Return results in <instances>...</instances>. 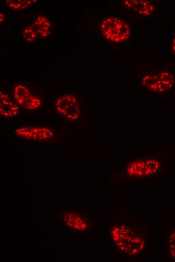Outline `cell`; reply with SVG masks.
<instances>
[{
  "instance_id": "obj_14",
  "label": "cell",
  "mask_w": 175,
  "mask_h": 262,
  "mask_svg": "<svg viewBox=\"0 0 175 262\" xmlns=\"http://www.w3.org/2000/svg\"><path fill=\"white\" fill-rule=\"evenodd\" d=\"M168 246L169 258L175 261V229L169 234Z\"/></svg>"
},
{
  "instance_id": "obj_10",
  "label": "cell",
  "mask_w": 175,
  "mask_h": 262,
  "mask_svg": "<svg viewBox=\"0 0 175 262\" xmlns=\"http://www.w3.org/2000/svg\"><path fill=\"white\" fill-rule=\"evenodd\" d=\"M66 225L79 232H86L89 228L88 220L74 213H66L63 215Z\"/></svg>"
},
{
  "instance_id": "obj_9",
  "label": "cell",
  "mask_w": 175,
  "mask_h": 262,
  "mask_svg": "<svg viewBox=\"0 0 175 262\" xmlns=\"http://www.w3.org/2000/svg\"><path fill=\"white\" fill-rule=\"evenodd\" d=\"M19 112V107L6 93L0 92V114L1 115L12 118L15 116Z\"/></svg>"
},
{
  "instance_id": "obj_4",
  "label": "cell",
  "mask_w": 175,
  "mask_h": 262,
  "mask_svg": "<svg viewBox=\"0 0 175 262\" xmlns=\"http://www.w3.org/2000/svg\"><path fill=\"white\" fill-rule=\"evenodd\" d=\"M174 82L173 75L165 71L145 74L141 79L143 86L157 94L171 90L174 86Z\"/></svg>"
},
{
  "instance_id": "obj_12",
  "label": "cell",
  "mask_w": 175,
  "mask_h": 262,
  "mask_svg": "<svg viewBox=\"0 0 175 262\" xmlns=\"http://www.w3.org/2000/svg\"><path fill=\"white\" fill-rule=\"evenodd\" d=\"M37 2L36 0H7L6 4L11 9L15 10H23L27 9Z\"/></svg>"
},
{
  "instance_id": "obj_7",
  "label": "cell",
  "mask_w": 175,
  "mask_h": 262,
  "mask_svg": "<svg viewBox=\"0 0 175 262\" xmlns=\"http://www.w3.org/2000/svg\"><path fill=\"white\" fill-rule=\"evenodd\" d=\"M15 133L20 138L34 141H46L51 139L54 135L52 130L42 126H23L16 129Z\"/></svg>"
},
{
  "instance_id": "obj_13",
  "label": "cell",
  "mask_w": 175,
  "mask_h": 262,
  "mask_svg": "<svg viewBox=\"0 0 175 262\" xmlns=\"http://www.w3.org/2000/svg\"><path fill=\"white\" fill-rule=\"evenodd\" d=\"M38 36L32 25L28 26L23 31V38L27 42L34 41L36 40Z\"/></svg>"
},
{
  "instance_id": "obj_5",
  "label": "cell",
  "mask_w": 175,
  "mask_h": 262,
  "mask_svg": "<svg viewBox=\"0 0 175 262\" xmlns=\"http://www.w3.org/2000/svg\"><path fill=\"white\" fill-rule=\"evenodd\" d=\"M55 106L57 112L70 120L77 119L81 114L78 98L74 95L65 93L56 100Z\"/></svg>"
},
{
  "instance_id": "obj_15",
  "label": "cell",
  "mask_w": 175,
  "mask_h": 262,
  "mask_svg": "<svg viewBox=\"0 0 175 262\" xmlns=\"http://www.w3.org/2000/svg\"><path fill=\"white\" fill-rule=\"evenodd\" d=\"M170 50L172 55L175 57V33L172 36L170 39Z\"/></svg>"
},
{
  "instance_id": "obj_3",
  "label": "cell",
  "mask_w": 175,
  "mask_h": 262,
  "mask_svg": "<svg viewBox=\"0 0 175 262\" xmlns=\"http://www.w3.org/2000/svg\"><path fill=\"white\" fill-rule=\"evenodd\" d=\"M102 34L107 39L113 42H121L129 39L130 28L128 24L117 17H108L101 24Z\"/></svg>"
},
{
  "instance_id": "obj_8",
  "label": "cell",
  "mask_w": 175,
  "mask_h": 262,
  "mask_svg": "<svg viewBox=\"0 0 175 262\" xmlns=\"http://www.w3.org/2000/svg\"><path fill=\"white\" fill-rule=\"evenodd\" d=\"M125 8L140 16H149L152 14L154 6L151 1L125 0L121 2Z\"/></svg>"
},
{
  "instance_id": "obj_2",
  "label": "cell",
  "mask_w": 175,
  "mask_h": 262,
  "mask_svg": "<svg viewBox=\"0 0 175 262\" xmlns=\"http://www.w3.org/2000/svg\"><path fill=\"white\" fill-rule=\"evenodd\" d=\"M161 167L162 160L160 157H140L131 160L125 165L124 175L128 179H146L158 174Z\"/></svg>"
},
{
  "instance_id": "obj_16",
  "label": "cell",
  "mask_w": 175,
  "mask_h": 262,
  "mask_svg": "<svg viewBox=\"0 0 175 262\" xmlns=\"http://www.w3.org/2000/svg\"><path fill=\"white\" fill-rule=\"evenodd\" d=\"M4 19H5L4 14L3 13L1 12V15H0V23H1V24H2L3 23V22L4 21Z\"/></svg>"
},
{
  "instance_id": "obj_11",
  "label": "cell",
  "mask_w": 175,
  "mask_h": 262,
  "mask_svg": "<svg viewBox=\"0 0 175 262\" xmlns=\"http://www.w3.org/2000/svg\"><path fill=\"white\" fill-rule=\"evenodd\" d=\"M32 26L38 35L42 38L47 37L51 34V24L45 16H37Z\"/></svg>"
},
{
  "instance_id": "obj_1",
  "label": "cell",
  "mask_w": 175,
  "mask_h": 262,
  "mask_svg": "<svg viewBox=\"0 0 175 262\" xmlns=\"http://www.w3.org/2000/svg\"><path fill=\"white\" fill-rule=\"evenodd\" d=\"M110 233L116 248L128 256L136 257L145 248L144 238L130 226L117 224L112 228Z\"/></svg>"
},
{
  "instance_id": "obj_6",
  "label": "cell",
  "mask_w": 175,
  "mask_h": 262,
  "mask_svg": "<svg viewBox=\"0 0 175 262\" xmlns=\"http://www.w3.org/2000/svg\"><path fill=\"white\" fill-rule=\"evenodd\" d=\"M13 96L18 104L29 110L38 109L42 103L41 100L24 85L19 84L15 86Z\"/></svg>"
}]
</instances>
